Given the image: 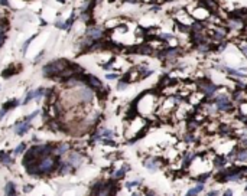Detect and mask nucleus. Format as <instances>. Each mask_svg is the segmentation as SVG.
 <instances>
[{
  "instance_id": "19",
  "label": "nucleus",
  "mask_w": 247,
  "mask_h": 196,
  "mask_svg": "<svg viewBox=\"0 0 247 196\" xmlns=\"http://www.w3.org/2000/svg\"><path fill=\"white\" fill-rule=\"evenodd\" d=\"M31 128V123L29 121H25L23 120L22 123H19L17 126H16V128H15V133L17 134V136H23L25 133H28V130Z\"/></svg>"
},
{
  "instance_id": "20",
  "label": "nucleus",
  "mask_w": 247,
  "mask_h": 196,
  "mask_svg": "<svg viewBox=\"0 0 247 196\" xmlns=\"http://www.w3.org/2000/svg\"><path fill=\"white\" fill-rule=\"evenodd\" d=\"M87 81H88V84H90L93 88H95V89H103V84H101V81L98 78H95V76H93V75H88L87 76Z\"/></svg>"
},
{
  "instance_id": "43",
  "label": "nucleus",
  "mask_w": 247,
  "mask_h": 196,
  "mask_svg": "<svg viewBox=\"0 0 247 196\" xmlns=\"http://www.w3.org/2000/svg\"><path fill=\"white\" fill-rule=\"evenodd\" d=\"M244 174H247V167H244Z\"/></svg>"
},
{
  "instance_id": "44",
  "label": "nucleus",
  "mask_w": 247,
  "mask_h": 196,
  "mask_svg": "<svg viewBox=\"0 0 247 196\" xmlns=\"http://www.w3.org/2000/svg\"><path fill=\"white\" fill-rule=\"evenodd\" d=\"M246 192H247V186H246Z\"/></svg>"
},
{
  "instance_id": "15",
  "label": "nucleus",
  "mask_w": 247,
  "mask_h": 196,
  "mask_svg": "<svg viewBox=\"0 0 247 196\" xmlns=\"http://www.w3.org/2000/svg\"><path fill=\"white\" fill-rule=\"evenodd\" d=\"M234 162L247 163V149L246 147H237L236 156H234Z\"/></svg>"
},
{
  "instance_id": "36",
  "label": "nucleus",
  "mask_w": 247,
  "mask_h": 196,
  "mask_svg": "<svg viewBox=\"0 0 247 196\" xmlns=\"http://www.w3.org/2000/svg\"><path fill=\"white\" fill-rule=\"evenodd\" d=\"M117 78H119L117 74H109V75H107V79H117Z\"/></svg>"
},
{
  "instance_id": "1",
  "label": "nucleus",
  "mask_w": 247,
  "mask_h": 196,
  "mask_svg": "<svg viewBox=\"0 0 247 196\" xmlns=\"http://www.w3.org/2000/svg\"><path fill=\"white\" fill-rule=\"evenodd\" d=\"M157 107H159L157 95L156 94H152V92H146L145 95H142V97L139 98L136 110L140 114H143V115H150V114L156 113Z\"/></svg>"
},
{
  "instance_id": "13",
  "label": "nucleus",
  "mask_w": 247,
  "mask_h": 196,
  "mask_svg": "<svg viewBox=\"0 0 247 196\" xmlns=\"http://www.w3.org/2000/svg\"><path fill=\"white\" fill-rule=\"evenodd\" d=\"M143 166L150 172H156L160 167V160L156 159V157H147V159L143 160Z\"/></svg>"
},
{
  "instance_id": "24",
  "label": "nucleus",
  "mask_w": 247,
  "mask_h": 196,
  "mask_svg": "<svg viewBox=\"0 0 247 196\" xmlns=\"http://www.w3.org/2000/svg\"><path fill=\"white\" fill-rule=\"evenodd\" d=\"M74 22H75V13L72 12L71 16H69V19H68L67 22H64V29H69V28L74 25Z\"/></svg>"
},
{
  "instance_id": "21",
  "label": "nucleus",
  "mask_w": 247,
  "mask_h": 196,
  "mask_svg": "<svg viewBox=\"0 0 247 196\" xmlns=\"http://www.w3.org/2000/svg\"><path fill=\"white\" fill-rule=\"evenodd\" d=\"M110 192H111V186H97V193L95 196H110Z\"/></svg>"
},
{
  "instance_id": "32",
  "label": "nucleus",
  "mask_w": 247,
  "mask_h": 196,
  "mask_svg": "<svg viewBox=\"0 0 247 196\" xmlns=\"http://www.w3.org/2000/svg\"><path fill=\"white\" fill-rule=\"evenodd\" d=\"M38 114H39V111H35V113H32L31 115H28V117L25 118V121H29V123H31V121L34 120V118L36 117V115H38Z\"/></svg>"
},
{
  "instance_id": "35",
  "label": "nucleus",
  "mask_w": 247,
  "mask_h": 196,
  "mask_svg": "<svg viewBox=\"0 0 247 196\" xmlns=\"http://www.w3.org/2000/svg\"><path fill=\"white\" fill-rule=\"evenodd\" d=\"M55 26L56 28H59V29H64V22H62V20H56Z\"/></svg>"
},
{
  "instance_id": "18",
  "label": "nucleus",
  "mask_w": 247,
  "mask_h": 196,
  "mask_svg": "<svg viewBox=\"0 0 247 196\" xmlns=\"http://www.w3.org/2000/svg\"><path fill=\"white\" fill-rule=\"evenodd\" d=\"M236 108H237V115H238V118L247 121V101H243V102L237 104Z\"/></svg>"
},
{
  "instance_id": "30",
  "label": "nucleus",
  "mask_w": 247,
  "mask_h": 196,
  "mask_svg": "<svg viewBox=\"0 0 247 196\" xmlns=\"http://www.w3.org/2000/svg\"><path fill=\"white\" fill-rule=\"evenodd\" d=\"M127 85H129V82H127L126 79H122V81L117 84V89H120V91H122V89H124V88H127Z\"/></svg>"
},
{
  "instance_id": "22",
  "label": "nucleus",
  "mask_w": 247,
  "mask_h": 196,
  "mask_svg": "<svg viewBox=\"0 0 247 196\" xmlns=\"http://www.w3.org/2000/svg\"><path fill=\"white\" fill-rule=\"evenodd\" d=\"M68 150H69V144H67V143H64V144H59L58 147H56V154L58 156H61V154H64V153H67Z\"/></svg>"
},
{
  "instance_id": "29",
  "label": "nucleus",
  "mask_w": 247,
  "mask_h": 196,
  "mask_svg": "<svg viewBox=\"0 0 247 196\" xmlns=\"http://www.w3.org/2000/svg\"><path fill=\"white\" fill-rule=\"evenodd\" d=\"M31 99H35V91H29V92H28V95H26V98H25L23 104H28Z\"/></svg>"
},
{
  "instance_id": "4",
  "label": "nucleus",
  "mask_w": 247,
  "mask_h": 196,
  "mask_svg": "<svg viewBox=\"0 0 247 196\" xmlns=\"http://www.w3.org/2000/svg\"><path fill=\"white\" fill-rule=\"evenodd\" d=\"M197 85H198V89L205 95L207 99H213V98L215 97V94L218 92V89L221 88V85L215 84L214 81L208 79V78H202V79H200V81L197 82Z\"/></svg>"
},
{
  "instance_id": "12",
  "label": "nucleus",
  "mask_w": 247,
  "mask_h": 196,
  "mask_svg": "<svg viewBox=\"0 0 247 196\" xmlns=\"http://www.w3.org/2000/svg\"><path fill=\"white\" fill-rule=\"evenodd\" d=\"M227 164H228V157L224 156V154H215L213 157V167L214 169L223 170Z\"/></svg>"
},
{
  "instance_id": "41",
  "label": "nucleus",
  "mask_w": 247,
  "mask_h": 196,
  "mask_svg": "<svg viewBox=\"0 0 247 196\" xmlns=\"http://www.w3.org/2000/svg\"><path fill=\"white\" fill-rule=\"evenodd\" d=\"M241 35H244V36L247 38V23H246V26H244V30H243V33H241Z\"/></svg>"
},
{
  "instance_id": "23",
  "label": "nucleus",
  "mask_w": 247,
  "mask_h": 196,
  "mask_svg": "<svg viewBox=\"0 0 247 196\" xmlns=\"http://www.w3.org/2000/svg\"><path fill=\"white\" fill-rule=\"evenodd\" d=\"M72 170V166L69 163H61L59 164V172L62 174H67V173H69Z\"/></svg>"
},
{
  "instance_id": "45",
  "label": "nucleus",
  "mask_w": 247,
  "mask_h": 196,
  "mask_svg": "<svg viewBox=\"0 0 247 196\" xmlns=\"http://www.w3.org/2000/svg\"><path fill=\"white\" fill-rule=\"evenodd\" d=\"M109 1H113V0H109Z\"/></svg>"
},
{
  "instance_id": "39",
  "label": "nucleus",
  "mask_w": 247,
  "mask_h": 196,
  "mask_svg": "<svg viewBox=\"0 0 247 196\" xmlns=\"http://www.w3.org/2000/svg\"><path fill=\"white\" fill-rule=\"evenodd\" d=\"M0 6H9V1L7 0H0Z\"/></svg>"
},
{
  "instance_id": "38",
  "label": "nucleus",
  "mask_w": 247,
  "mask_h": 196,
  "mask_svg": "<svg viewBox=\"0 0 247 196\" xmlns=\"http://www.w3.org/2000/svg\"><path fill=\"white\" fill-rule=\"evenodd\" d=\"M218 195H220L218 190H211V192H208V196H218Z\"/></svg>"
},
{
  "instance_id": "5",
  "label": "nucleus",
  "mask_w": 247,
  "mask_h": 196,
  "mask_svg": "<svg viewBox=\"0 0 247 196\" xmlns=\"http://www.w3.org/2000/svg\"><path fill=\"white\" fill-rule=\"evenodd\" d=\"M68 66H69V64H68L67 61H64V59L52 61V62H49L48 65L44 66V75H46V76L61 75L62 71H65Z\"/></svg>"
},
{
  "instance_id": "3",
  "label": "nucleus",
  "mask_w": 247,
  "mask_h": 196,
  "mask_svg": "<svg viewBox=\"0 0 247 196\" xmlns=\"http://www.w3.org/2000/svg\"><path fill=\"white\" fill-rule=\"evenodd\" d=\"M185 9L189 12V15L192 16V19L195 22H207L211 16V12L205 6H202L200 1H194L192 4H188Z\"/></svg>"
},
{
  "instance_id": "9",
  "label": "nucleus",
  "mask_w": 247,
  "mask_h": 196,
  "mask_svg": "<svg viewBox=\"0 0 247 196\" xmlns=\"http://www.w3.org/2000/svg\"><path fill=\"white\" fill-rule=\"evenodd\" d=\"M77 98H78V101H81V102H91L93 98H94V92H93L91 88L82 85V87L78 89V92H77Z\"/></svg>"
},
{
  "instance_id": "16",
  "label": "nucleus",
  "mask_w": 247,
  "mask_h": 196,
  "mask_svg": "<svg viewBox=\"0 0 247 196\" xmlns=\"http://www.w3.org/2000/svg\"><path fill=\"white\" fill-rule=\"evenodd\" d=\"M68 163L71 164L72 167H78V166H81V163H82V156L77 152H72L71 154H69Z\"/></svg>"
},
{
  "instance_id": "25",
  "label": "nucleus",
  "mask_w": 247,
  "mask_h": 196,
  "mask_svg": "<svg viewBox=\"0 0 247 196\" xmlns=\"http://www.w3.org/2000/svg\"><path fill=\"white\" fill-rule=\"evenodd\" d=\"M127 170H129V166H123L122 169H119V170H117L116 173L113 174V177H116V179H120V177H123L124 173H126Z\"/></svg>"
},
{
  "instance_id": "17",
  "label": "nucleus",
  "mask_w": 247,
  "mask_h": 196,
  "mask_svg": "<svg viewBox=\"0 0 247 196\" xmlns=\"http://www.w3.org/2000/svg\"><path fill=\"white\" fill-rule=\"evenodd\" d=\"M197 156H198V152H197V150H187L185 154H184V160H182V162H184V166H185V167H189V164L192 163V160H194Z\"/></svg>"
},
{
  "instance_id": "6",
  "label": "nucleus",
  "mask_w": 247,
  "mask_h": 196,
  "mask_svg": "<svg viewBox=\"0 0 247 196\" xmlns=\"http://www.w3.org/2000/svg\"><path fill=\"white\" fill-rule=\"evenodd\" d=\"M173 22L191 28V25L195 22V20L192 19V16L189 15V12L187 10L185 7H181V9H178V10L173 13Z\"/></svg>"
},
{
  "instance_id": "8",
  "label": "nucleus",
  "mask_w": 247,
  "mask_h": 196,
  "mask_svg": "<svg viewBox=\"0 0 247 196\" xmlns=\"http://www.w3.org/2000/svg\"><path fill=\"white\" fill-rule=\"evenodd\" d=\"M103 36H104V29H103L101 26L90 25V26L87 28V30H85V38L91 39L93 42H97V41L103 39Z\"/></svg>"
},
{
  "instance_id": "37",
  "label": "nucleus",
  "mask_w": 247,
  "mask_h": 196,
  "mask_svg": "<svg viewBox=\"0 0 247 196\" xmlns=\"http://www.w3.org/2000/svg\"><path fill=\"white\" fill-rule=\"evenodd\" d=\"M4 41H6V36H4V33H0V46L4 44Z\"/></svg>"
},
{
  "instance_id": "11",
  "label": "nucleus",
  "mask_w": 247,
  "mask_h": 196,
  "mask_svg": "<svg viewBox=\"0 0 247 196\" xmlns=\"http://www.w3.org/2000/svg\"><path fill=\"white\" fill-rule=\"evenodd\" d=\"M207 98H205V95L202 94L200 89H197V91H194L192 94H189L188 95V102H189V105H192V107H200L202 102L205 101Z\"/></svg>"
},
{
  "instance_id": "2",
  "label": "nucleus",
  "mask_w": 247,
  "mask_h": 196,
  "mask_svg": "<svg viewBox=\"0 0 247 196\" xmlns=\"http://www.w3.org/2000/svg\"><path fill=\"white\" fill-rule=\"evenodd\" d=\"M246 23H247L246 20L241 19L240 16H237V15H234V13H228V15L224 17V23H223V25L227 28V30H228L230 35H231V33L241 35L243 30H244Z\"/></svg>"
},
{
  "instance_id": "26",
  "label": "nucleus",
  "mask_w": 247,
  "mask_h": 196,
  "mask_svg": "<svg viewBox=\"0 0 247 196\" xmlns=\"http://www.w3.org/2000/svg\"><path fill=\"white\" fill-rule=\"evenodd\" d=\"M17 104H19V101H17V99H12V101H7V102L3 105V108L6 110V111H9L10 108H15Z\"/></svg>"
},
{
  "instance_id": "10",
  "label": "nucleus",
  "mask_w": 247,
  "mask_h": 196,
  "mask_svg": "<svg viewBox=\"0 0 247 196\" xmlns=\"http://www.w3.org/2000/svg\"><path fill=\"white\" fill-rule=\"evenodd\" d=\"M213 48H214V45L210 42V39H205V41H202V42H200V44L194 45V49H195L200 55L211 54V52H213Z\"/></svg>"
},
{
  "instance_id": "28",
  "label": "nucleus",
  "mask_w": 247,
  "mask_h": 196,
  "mask_svg": "<svg viewBox=\"0 0 247 196\" xmlns=\"http://www.w3.org/2000/svg\"><path fill=\"white\" fill-rule=\"evenodd\" d=\"M35 38H36V35H34V36L31 38V39H28V41H26V42L23 44V48H22V52H23V54H26V51H28V46H29V44H31V42L34 41Z\"/></svg>"
},
{
  "instance_id": "27",
  "label": "nucleus",
  "mask_w": 247,
  "mask_h": 196,
  "mask_svg": "<svg viewBox=\"0 0 247 196\" xmlns=\"http://www.w3.org/2000/svg\"><path fill=\"white\" fill-rule=\"evenodd\" d=\"M15 195H16L15 185L13 183H7V186H6V196H15Z\"/></svg>"
},
{
  "instance_id": "31",
  "label": "nucleus",
  "mask_w": 247,
  "mask_h": 196,
  "mask_svg": "<svg viewBox=\"0 0 247 196\" xmlns=\"http://www.w3.org/2000/svg\"><path fill=\"white\" fill-rule=\"evenodd\" d=\"M139 185H140V180H133V182H127V183H126V187H127V189H132V187L139 186Z\"/></svg>"
},
{
  "instance_id": "42",
  "label": "nucleus",
  "mask_w": 247,
  "mask_h": 196,
  "mask_svg": "<svg viewBox=\"0 0 247 196\" xmlns=\"http://www.w3.org/2000/svg\"><path fill=\"white\" fill-rule=\"evenodd\" d=\"M56 1H59V3H62V4H64V3H67V0H56Z\"/></svg>"
},
{
  "instance_id": "40",
  "label": "nucleus",
  "mask_w": 247,
  "mask_h": 196,
  "mask_svg": "<svg viewBox=\"0 0 247 196\" xmlns=\"http://www.w3.org/2000/svg\"><path fill=\"white\" fill-rule=\"evenodd\" d=\"M6 113H7V111H6L4 108H1V110H0V118H3V115H4Z\"/></svg>"
},
{
  "instance_id": "34",
  "label": "nucleus",
  "mask_w": 247,
  "mask_h": 196,
  "mask_svg": "<svg viewBox=\"0 0 247 196\" xmlns=\"http://www.w3.org/2000/svg\"><path fill=\"white\" fill-rule=\"evenodd\" d=\"M223 196H234V195H233V190H231V189H225L224 192H223Z\"/></svg>"
},
{
  "instance_id": "7",
  "label": "nucleus",
  "mask_w": 247,
  "mask_h": 196,
  "mask_svg": "<svg viewBox=\"0 0 247 196\" xmlns=\"http://www.w3.org/2000/svg\"><path fill=\"white\" fill-rule=\"evenodd\" d=\"M56 160L51 156H45L39 160V163L36 164V173H49L55 169Z\"/></svg>"
},
{
  "instance_id": "14",
  "label": "nucleus",
  "mask_w": 247,
  "mask_h": 196,
  "mask_svg": "<svg viewBox=\"0 0 247 196\" xmlns=\"http://www.w3.org/2000/svg\"><path fill=\"white\" fill-rule=\"evenodd\" d=\"M200 3H201L202 6H205L211 13H215L220 9V4H218L217 0H200Z\"/></svg>"
},
{
  "instance_id": "33",
  "label": "nucleus",
  "mask_w": 247,
  "mask_h": 196,
  "mask_svg": "<svg viewBox=\"0 0 247 196\" xmlns=\"http://www.w3.org/2000/svg\"><path fill=\"white\" fill-rule=\"evenodd\" d=\"M23 150H25V144L22 143V144H19V146L16 147V150H15V154H20Z\"/></svg>"
}]
</instances>
